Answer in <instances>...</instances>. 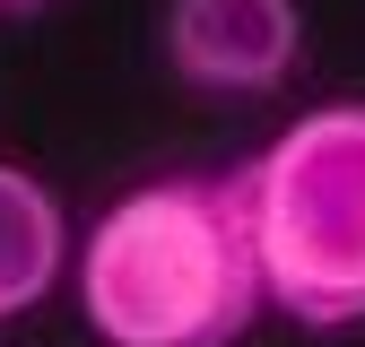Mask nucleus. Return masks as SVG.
Returning a JSON list of instances; mask_svg holds the SVG:
<instances>
[{"mask_svg":"<svg viewBox=\"0 0 365 347\" xmlns=\"http://www.w3.org/2000/svg\"><path fill=\"white\" fill-rule=\"evenodd\" d=\"M26 9H43V0H0V18H26Z\"/></svg>","mask_w":365,"mask_h":347,"instance_id":"39448f33","label":"nucleus"},{"mask_svg":"<svg viewBox=\"0 0 365 347\" xmlns=\"http://www.w3.org/2000/svg\"><path fill=\"white\" fill-rule=\"evenodd\" d=\"M165 70L200 96H269L304 53L296 0H165Z\"/></svg>","mask_w":365,"mask_h":347,"instance_id":"7ed1b4c3","label":"nucleus"},{"mask_svg":"<svg viewBox=\"0 0 365 347\" xmlns=\"http://www.w3.org/2000/svg\"><path fill=\"white\" fill-rule=\"evenodd\" d=\"M244 174L261 295L304 330L365 321V96L296 113Z\"/></svg>","mask_w":365,"mask_h":347,"instance_id":"f03ea898","label":"nucleus"},{"mask_svg":"<svg viewBox=\"0 0 365 347\" xmlns=\"http://www.w3.org/2000/svg\"><path fill=\"white\" fill-rule=\"evenodd\" d=\"M261 304L235 165L122 191L78 243V313L105 347H235Z\"/></svg>","mask_w":365,"mask_h":347,"instance_id":"f257e3e1","label":"nucleus"},{"mask_svg":"<svg viewBox=\"0 0 365 347\" xmlns=\"http://www.w3.org/2000/svg\"><path fill=\"white\" fill-rule=\"evenodd\" d=\"M61 260H70L61 200L43 191V174L0 165V321L35 313V304L61 287Z\"/></svg>","mask_w":365,"mask_h":347,"instance_id":"20e7f679","label":"nucleus"}]
</instances>
